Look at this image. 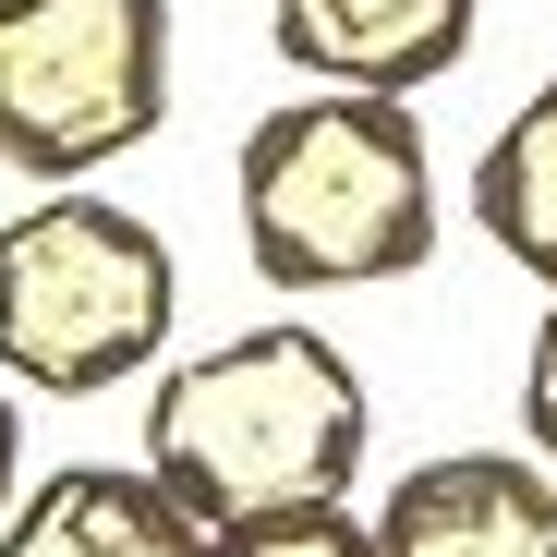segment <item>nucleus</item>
<instances>
[{"mask_svg":"<svg viewBox=\"0 0 557 557\" xmlns=\"http://www.w3.org/2000/svg\"><path fill=\"white\" fill-rule=\"evenodd\" d=\"M473 231H485L521 278L557 292V73L485 134V158H473Z\"/></svg>","mask_w":557,"mask_h":557,"instance_id":"8","label":"nucleus"},{"mask_svg":"<svg viewBox=\"0 0 557 557\" xmlns=\"http://www.w3.org/2000/svg\"><path fill=\"white\" fill-rule=\"evenodd\" d=\"M243 255L278 292H376L436 255V146L412 98L376 85H292L243 122L231 158Z\"/></svg>","mask_w":557,"mask_h":557,"instance_id":"1","label":"nucleus"},{"mask_svg":"<svg viewBox=\"0 0 557 557\" xmlns=\"http://www.w3.org/2000/svg\"><path fill=\"white\" fill-rule=\"evenodd\" d=\"M25 497V424H13V376H0V509Z\"/></svg>","mask_w":557,"mask_h":557,"instance_id":"11","label":"nucleus"},{"mask_svg":"<svg viewBox=\"0 0 557 557\" xmlns=\"http://www.w3.org/2000/svg\"><path fill=\"white\" fill-rule=\"evenodd\" d=\"M363 436H376V400H363L351 351L304 315L231 327L207 351H182L170 376L146 388V473L219 521H267V509H315L351 497Z\"/></svg>","mask_w":557,"mask_h":557,"instance_id":"2","label":"nucleus"},{"mask_svg":"<svg viewBox=\"0 0 557 557\" xmlns=\"http://www.w3.org/2000/svg\"><path fill=\"white\" fill-rule=\"evenodd\" d=\"M170 0H0V170L98 182L170 122Z\"/></svg>","mask_w":557,"mask_h":557,"instance_id":"4","label":"nucleus"},{"mask_svg":"<svg viewBox=\"0 0 557 557\" xmlns=\"http://www.w3.org/2000/svg\"><path fill=\"white\" fill-rule=\"evenodd\" d=\"M376 557H557V473L533 448H436L388 473Z\"/></svg>","mask_w":557,"mask_h":557,"instance_id":"5","label":"nucleus"},{"mask_svg":"<svg viewBox=\"0 0 557 557\" xmlns=\"http://www.w3.org/2000/svg\"><path fill=\"white\" fill-rule=\"evenodd\" d=\"M521 436H533V460L557 473V292H545V315L521 339Z\"/></svg>","mask_w":557,"mask_h":557,"instance_id":"10","label":"nucleus"},{"mask_svg":"<svg viewBox=\"0 0 557 557\" xmlns=\"http://www.w3.org/2000/svg\"><path fill=\"white\" fill-rule=\"evenodd\" d=\"M182 267L158 219H134L98 182H49L0 219V376L49 400H98L170 351Z\"/></svg>","mask_w":557,"mask_h":557,"instance_id":"3","label":"nucleus"},{"mask_svg":"<svg viewBox=\"0 0 557 557\" xmlns=\"http://www.w3.org/2000/svg\"><path fill=\"white\" fill-rule=\"evenodd\" d=\"M0 557H207V521L146 460H61L0 509Z\"/></svg>","mask_w":557,"mask_h":557,"instance_id":"7","label":"nucleus"},{"mask_svg":"<svg viewBox=\"0 0 557 557\" xmlns=\"http://www.w3.org/2000/svg\"><path fill=\"white\" fill-rule=\"evenodd\" d=\"M207 557H376V509L315 497V509H267V521H219Z\"/></svg>","mask_w":557,"mask_h":557,"instance_id":"9","label":"nucleus"},{"mask_svg":"<svg viewBox=\"0 0 557 557\" xmlns=\"http://www.w3.org/2000/svg\"><path fill=\"white\" fill-rule=\"evenodd\" d=\"M473 25L485 0H267V49L304 85H376V98L436 85L473 49Z\"/></svg>","mask_w":557,"mask_h":557,"instance_id":"6","label":"nucleus"}]
</instances>
